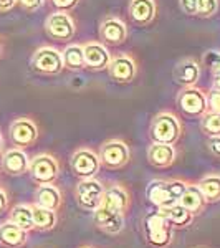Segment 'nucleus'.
<instances>
[{"label":"nucleus","instance_id":"4be33fe9","mask_svg":"<svg viewBox=\"0 0 220 248\" xmlns=\"http://www.w3.org/2000/svg\"><path fill=\"white\" fill-rule=\"evenodd\" d=\"M27 240L25 230L20 229L18 225H15L14 222L5 223L0 227V242L7 247H20L23 245Z\"/></svg>","mask_w":220,"mask_h":248},{"label":"nucleus","instance_id":"7c9ffc66","mask_svg":"<svg viewBox=\"0 0 220 248\" xmlns=\"http://www.w3.org/2000/svg\"><path fill=\"white\" fill-rule=\"evenodd\" d=\"M204 62L210 68L212 75H214L215 78H219L220 77V53H217V51H209V53L204 57Z\"/></svg>","mask_w":220,"mask_h":248},{"label":"nucleus","instance_id":"b1692460","mask_svg":"<svg viewBox=\"0 0 220 248\" xmlns=\"http://www.w3.org/2000/svg\"><path fill=\"white\" fill-rule=\"evenodd\" d=\"M199 189H201L205 202H215L220 201V175H209V177H204L201 182L197 184Z\"/></svg>","mask_w":220,"mask_h":248},{"label":"nucleus","instance_id":"f3484780","mask_svg":"<svg viewBox=\"0 0 220 248\" xmlns=\"http://www.w3.org/2000/svg\"><path fill=\"white\" fill-rule=\"evenodd\" d=\"M129 14L134 22L147 25L156 17V3L154 0H133L129 5Z\"/></svg>","mask_w":220,"mask_h":248},{"label":"nucleus","instance_id":"20e7f679","mask_svg":"<svg viewBox=\"0 0 220 248\" xmlns=\"http://www.w3.org/2000/svg\"><path fill=\"white\" fill-rule=\"evenodd\" d=\"M31 66L40 73L45 75H57L63 70V55L55 48H40L35 51L33 60H31Z\"/></svg>","mask_w":220,"mask_h":248},{"label":"nucleus","instance_id":"c9c22d12","mask_svg":"<svg viewBox=\"0 0 220 248\" xmlns=\"http://www.w3.org/2000/svg\"><path fill=\"white\" fill-rule=\"evenodd\" d=\"M20 5L27 10H37L40 5L43 3V0H18Z\"/></svg>","mask_w":220,"mask_h":248},{"label":"nucleus","instance_id":"c85d7f7f","mask_svg":"<svg viewBox=\"0 0 220 248\" xmlns=\"http://www.w3.org/2000/svg\"><path fill=\"white\" fill-rule=\"evenodd\" d=\"M202 126L207 133L217 136L220 134V114L219 113H209L204 116V121H202Z\"/></svg>","mask_w":220,"mask_h":248},{"label":"nucleus","instance_id":"dca6fc26","mask_svg":"<svg viewBox=\"0 0 220 248\" xmlns=\"http://www.w3.org/2000/svg\"><path fill=\"white\" fill-rule=\"evenodd\" d=\"M101 37L105 42L113 43V45H119L127 37L126 25L118 18H108L101 25Z\"/></svg>","mask_w":220,"mask_h":248},{"label":"nucleus","instance_id":"58836bf2","mask_svg":"<svg viewBox=\"0 0 220 248\" xmlns=\"http://www.w3.org/2000/svg\"><path fill=\"white\" fill-rule=\"evenodd\" d=\"M214 88L215 90H220V77L214 79Z\"/></svg>","mask_w":220,"mask_h":248},{"label":"nucleus","instance_id":"ea45409f","mask_svg":"<svg viewBox=\"0 0 220 248\" xmlns=\"http://www.w3.org/2000/svg\"><path fill=\"white\" fill-rule=\"evenodd\" d=\"M0 151H2V138H0Z\"/></svg>","mask_w":220,"mask_h":248},{"label":"nucleus","instance_id":"aec40b11","mask_svg":"<svg viewBox=\"0 0 220 248\" xmlns=\"http://www.w3.org/2000/svg\"><path fill=\"white\" fill-rule=\"evenodd\" d=\"M29 157L20 149H12L3 155V167L10 174H23L29 169Z\"/></svg>","mask_w":220,"mask_h":248},{"label":"nucleus","instance_id":"4c0bfd02","mask_svg":"<svg viewBox=\"0 0 220 248\" xmlns=\"http://www.w3.org/2000/svg\"><path fill=\"white\" fill-rule=\"evenodd\" d=\"M5 207H7V197H5V194L0 190V214L5 210Z\"/></svg>","mask_w":220,"mask_h":248},{"label":"nucleus","instance_id":"f03ea898","mask_svg":"<svg viewBox=\"0 0 220 248\" xmlns=\"http://www.w3.org/2000/svg\"><path fill=\"white\" fill-rule=\"evenodd\" d=\"M166 212L159 209L157 212H151L144 218V232H146L147 242L153 247H166L171 243V225Z\"/></svg>","mask_w":220,"mask_h":248},{"label":"nucleus","instance_id":"a878e982","mask_svg":"<svg viewBox=\"0 0 220 248\" xmlns=\"http://www.w3.org/2000/svg\"><path fill=\"white\" fill-rule=\"evenodd\" d=\"M31 214H33V225L37 227V229H42V230L53 229L55 222H57L55 212L43 209V207L37 205L35 209H31Z\"/></svg>","mask_w":220,"mask_h":248},{"label":"nucleus","instance_id":"f704fd0d","mask_svg":"<svg viewBox=\"0 0 220 248\" xmlns=\"http://www.w3.org/2000/svg\"><path fill=\"white\" fill-rule=\"evenodd\" d=\"M207 146H209L212 154L220 157V136H212L209 141H207Z\"/></svg>","mask_w":220,"mask_h":248},{"label":"nucleus","instance_id":"6ab92c4d","mask_svg":"<svg viewBox=\"0 0 220 248\" xmlns=\"http://www.w3.org/2000/svg\"><path fill=\"white\" fill-rule=\"evenodd\" d=\"M179 203H181L182 207H186L190 214H197V212H201L204 209V205H205V199H204L199 186H187Z\"/></svg>","mask_w":220,"mask_h":248},{"label":"nucleus","instance_id":"0eeeda50","mask_svg":"<svg viewBox=\"0 0 220 248\" xmlns=\"http://www.w3.org/2000/svg\"><path fill=\"white\" fill-rule=\"evenodd\" d=\"M179 106L186 114L201 116L207 111V96L199 88L189 86L179 94Z\"/></svg>","mask_w":220,"mask_h":248},{"label":"nucleus","instance_id":"f8f14e48","mask_svg":"<svg viewBox=\"0 0 220 248\" xmlns=\"http://www.w3.org/2000/svg\"><path fill=\"white\" fill-rule=\"evenodd\" d=\"M10 136H12V141L17 144V146H30L37 139L38 129L35 126V123L23 118V119H17V121L12 124Z\"/></svg>","mask_w":220,"mask_h":248},{"label":"nucleus","instance_id":"5701e85b","mask_svg":"<svg viewBox=\"0 0 220 248\" xmlns=\"http://www.w3.org/2000/svg\"><path fill=\"white\" fill-rule=\"evenodd\" d=\"M127 194L119 187H111L103 192V202L101 205L108 207V209H113L118 212H125L127 207Z\"/></svg>","mask_w":220,"mask_h":248},{"label":"nucleus","instance_id":"9d476101","mask_svg":"<svg viewBox=\"0 0 220 248\" xmlns=\"http://www.w3.org/2000/svg\"><path fill=\"white\" fill-rule=\"evenodd\" d=\"M99 169V157L91 151L81 149L73 155V170L79 177L91 179Z\"/></svg>","mask_w":220,"mask_h":248},{"label":"nucleus","instance_id":"a211bd4d","mask_svg":"<svg viewBox=\"0 0 220 248\" xmlns=\"http://www.w3.org/2000/svg\"><path fill=\"white\" fill-rule=\"evenodd\" d=\"M199 77H201V68L194 60H184L175 68V78L186 86H194L199 81Z\"/></svg>","mask_w":220,"mask_h":248},{"label":"nucleus","instance_id":"423d86ee","mask_svg":"<svg viewBox=\"0 0 220 248\" xmlns=\"http://www.w3.org/2000/svg\"><path fill=\"white\" fill-rule=\"evenodd\" d=\"M30 174L33 177V181H37L38 184L45 186V184H51L55 181L58 174V166L57 161H55L51 155H38L33 161L30 162L29 166Z\"/></svg>","mask_w":220,"mask_h":248},{"label":"nucleus","instance_id":"1a4fd4ad","mask_svg":"<svg viewBox=\"0 0 220 248\" xmlns=\"http://www.w3.org/2000/svg\"><path fill=\"white\" fill-rule=\"evenodd\" d=\"M48 33L57 40H71L75 35V25L66 14H51L47 20Z\"/></svg>","mask_w":220,"mask_h":248},{"label":"nucleus","instance_id":"f257e3e1","mask_svg":"<svg viewBox=\"0 0 220 248\" xmlns=\"http://www.w3.org/2000/svg\"><path fill=\"white\" fill-rule=\"evenodd\" d=\"M186 184L181 181L175 182H162L154 181L147 187V199L157 205L159 209H169L181 201L184 190H186Z\"/></svg>","mask_w":220,"mask_h":248},{"label":"nucleus","instance_id":"ddd939ff","mask_svg":"<svg viewBox=\"0 0 220 248\" xmlns=\"http://www.w3.org/2000/svg\"><path fill=\"white\" fill-rule=\"evenodd\" d=\"M108 68H110L111 78L119 83L133 81V78L136 75V63L133 62V58H129V57H118V58L111 60Z\"/></svg>","mask_w":220,"mask_h":248},{"label":"nucleus","instance_id":"72a5a7b5","mask_svg":"<svg viewBox=\"0 0 220 248\" xmlns=\"http://www.w3.org/2000/svg\"><path fill=\"white\" fill-rule=\"evenodd\" d=\"M181 9L189 15L197 14V0H181Z\"/></svg>","mask_w":220,"mask_h":248},{"label":"nucleus","instance_id":"412c9836","mask_svg":"<svg viewBox=\"0 0 220 248\" xmlns=\"http://www.w3.org/2000/svg\"><path fill=\"white\" fill-rule=\"evenodd\" d=\"M35 197H37V205L38 207H43V209L53 210V212L58 210L60 202H62L60 192L55 189L53 186H50V184H45V186L40 187Z\"/></svg>","mask_w":220,"mask_h":248},{"label":"nucleus","instance_id":"cd10ccee","mask_svg":"<svg viewBox=\"0 0 220 248\" xmlns=\"http://www.w3.org/2000/svg\"><path fill=\"white\" fill-rule=\"evenodd\" d=\"M162 210L166 212L169 222L174 223V225L184 227V225H187V223H190V220H192V214L186 207H182L181 203H175V205L169 207V209H162Z\"/></svg>","mask_w":220,"mask_h":248},{"label":"nucleus","instance_id":"2eb2a0df","mask_svg":"<svg viewBox=\"0 0 220 248\" xmlns=\"http://www.w3.org/2000/svg\"><path fill=\"white\" fill-rule=\"evenodd\" d=\"M175 151L171 144L154 142L147 151V159L156 167H167L174 162Z\"/></svg>","mask_w":220,"mask_h":248},{"label":"nucleus","instance_id":"7ed1b4c3","mask_svg":"<svg viewBox=\"0 0 220 248\" xmlns=\"http://www.w3.org/2000/svg\"><path fill=\"white\" fill-rule=\"evenodd\" d=\"M151 136H153L154 142L171 144L173 146L181 136L179 119L171 113L157 114L153 121V126H151Z\"/></svg>","mask_w":220,"mask_h":248},{"label":"nucleus","instance_id":"2f4dec72","mask_svg":"<svg viewBox=\"0 0 220 248\" xmlns=\"http://www.w3.org/2000/svg\"><path fill=\"white\" fill-rule=\"evenodd\" d=\"M207 108L210 109V113H219L220 114V90H212L209 96H207Z\"/></svg>","mask_w":220,"mask_h":248},{"label":"nucleus","instance_id":"473e14b6","mask_svg":"<svg viewBox=\"0 0 220 248\" xmlns=\"http://www.w3.org/2000/svg\"><path fill=\"white\" fill-rule=\"evenodd\" d=\"M53 5L60 10H71L78 5L79 0H51Z\"/></svg>","mask_w":220,"mask_h":248},{"label":"nucleus","instance_id":"bb28decb","mask_svg":"<svg viewBox=\"0 0 220 248\" xmlns=\"http://www.w3.org/2000/svg\"><path fill=\"white\" fill-rule=\"evenodd\" d=\"M12 222L15 225H18L20 229L23 230H30L33 229V214H31V209L27 205H18L12 210Z\"/></svg>","mask_w":220,"mask_h":248},{"label":"nucleus","instance_id":"393cba45","mask_svg":"<svg viewBox=\"0 0 220 248\" xmlns=\"http://www.w3.org/2000/svg\"><path fill=\"white\" fill-rule=\"evenodd\" d=\"M63 65L70 70H79V68L86 66L85 65V53H83V46L78 45H70L63 51Z\"/></svg>","mask_w":220,"mask_h":248},{"label":"nucleus","instance_id":"e433bc0d","mask_svg":"<svg viewBox=\"0 0 220 248\" xmlns=\"http://www.w3.org/2000/svg\"><path fill=\"white\" fill-rule=\"evenodd\" d=\"M17 3V0H0V12H7Z\"/></svg>","mask_w":220,"mask_h":248},{"label":"nucleus","instance_id":"9b49d317","mask_svg":"<svg viewBox=\"0 0 220 248\" xmlns=\"http://www.w3.org/2000/svg\"><path fill=\"white\" fill-rule=\"evenodd\" d=\"M96 225L108 233H118L123 229V212L108 209L105 205H99L94 210Z\"/></svg>","mask_w":220,"mask_h":248},{"label":"nucleus","instance_id":"4468645a","mask_svg":"<svg viewBox=\"0 0 220 248\" xmlns=\"http://www.w3.org/2000/svg\"><path fill=\"white\" fill-rule=\"evenodd\" d=\"M85 53V65L93 68V70H103L110 65V53L101 43H88L83 46Z\"/></svg>","mask_w":220,"mask_h":248},{"label":"nucleus","instance_id":"c756f323","mask_svg":"<svg viewBox=\"0 0 220 248\" xmlns=\"http://www.w3.org/2000/svg\"><path fill=\"white\" fill-rule=\"evenodd\" d=\"M217 9V0H197V15H201V17H212Z\"/></svg>","mask_w":220,"mask_h":248},{"label":"nucleus","instance_id":"39448f33","mask_svg":"<svg viewBox=\"0 0 220 248\" xmlns=\"http://www.w3.org/2000/svg\"><path fill=\"white\" fill-rule=\"evenodd\" d=\"M103 186L94 179H83L77 187V197L83 209L96 210L103 202Z\"/></svg>","mask_w":220,"mask_h":248},{"label":"nucleus","instance_id":"6e6552de","mask_svg":"<svg viewBox=\"0 0 220 248\" xmlns=\"http://www.w3.org/2000/svg\"><path fill=\"white\" fill-rule=\"evenodd\" d=\"M101 161L108 167H121L129 161V149L121 141H110L101 147Z\"/></svg>","mask_w":220,"mask_h":248}]
</instances>
